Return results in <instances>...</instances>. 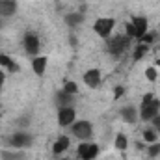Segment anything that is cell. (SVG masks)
Wrapping results in <instances>:
<instances>
[{"mask_svg": "<svg viewBox=\"0 0 160 160\" xmlns=\"http://www.w3.org/2000/svg\"><path fill=\"white\" fill-rule=\"evenodd\" d=\"M160 114V101L155 99L153 93H147L142 101V119L153 121Z\"/></svg>", "mask_w": 160, "mask_h": 160, "instance_id": "cell-1", "label": "cell"}, {"mask_svg": "<svg viewBox=\"0 0 160 160\" xmlns=\"http://www.w3.org/2000/svg\"><path fill=\"white\" fill-rule=\"evenodd\" d=\"M128 39H130V38H127V36H116V38H112L110 43H108V50H110L112 54L119 56L121 52L128 47Z\"/></svg>", "mask_w": 160, "mask_h": 160, "instance_id": "cell-2", "label": "cell"}, {"mask_svg": "<svg viewBox=\"0 0 160 160\" xmlns=\"http://www.w3.org/2000/svg\"><path fill=\"white\" fill-rule=\"evenodd\" d=\"M114 19H108V17H102V19H99L97 22H95V32L101 36V38H108L110 36V32H112V28H114Z\"/></svg>", "mask_w": 160, "mask_h": 160, "instance_id": "cell-3", "label": "cell"}, {"mask_svg": "<svg viewBox=\"0 0 160 160\" xmlns=\"http://www.w3.org/2000/svg\"><path fill=\"white\" fill-rule=\"evenodd\" d=\"M99 155V147L95 143H80L78 145V157L82 160H93Z\"/></svg>", "mask_w": 160, "mask_h": 160, "instance_id": "cell-4", "label": "cell"}, {"mask_svg": "<svg viewBox=\"0 0 160 160\" xmlns=\"http://www.w3.org/2000/svg\"><path fill=\"white\" fill-rule=\"evenodd\" d=\"M73 134L80 140L89 138L91 136V123L89 121H78L77 125H73Z\"/></svg>", "mask_w": 160, "mask_h": 160, "instance_id": "cell-5", "label": "cell"}, {"mask_svg": "<svg viewBox=\"0 0 160 160\" xmlns=\"http://www.w3.org/2000/svg\"><path fill=\"white\" fill-rule=\"evenodd\" d=\"M24 48L28 54H38L39 52V39L36 34H26L24 36Z\"/></svg>", "mask_w": 160, "mask_h": 160, "instance_id": "cell-6", "label": "cell"}, {"mask_svg": "<svg viewBox=\"0 0 160 160\" xmlns=\"http://www.w3.org/2000/svg\"><path fill=\"white\" fill-rule=\"evenodd\" d=\"M73 121H75V110H73L71 106H67V108H60V114H58V123H60L62 127L71 125Z\"/></svg>", "mask_w": 160, "mask_h": 160, "instance_id": "cell-7", "label": "cell"}, {"mask_svg": "<svg viewBox=\"0 0 160 160\" xmlns=\"http://www.w3.org/2000/svg\"><path fill=\"white\" fill-rule=\"evenodd\" d=\"M9 143H11L13 147H28V145H32V138H30L28 134L19 132V134H13V136H11Z\"/></svg>", "mask_w": 160, "mask_h": 160, "instance_id": "cell-8", "label": "cell"}, {"mask_svg": "<svg viewBox=\"0 0 160 160\" xmlns=\"http://www.w3.org/2000/svg\"><path fill=\"white\" fill-rule=\"evenodd\" d=\"M17 11L15 0H0V17H11Z\"/></svg>", "mask_w": 160, "mask_h": 160, "instance_id": "cell-9", "label": "cell"}, {"mask_svg": "<svg viewBox=\"0 0 160 160\" xmlns=\"http://www.w3.org/2000/svg\"><path fill=\"white\" fill-rule=\"evenodd\" d=\"M132 26H134V32H136V38H138V39L147 34V19L136 17V19L132 21Z\"/></svg>", "mask_w": 160, "mask_h": 160, "instance_id": "cell-10", "label": "cell"}, {"mask_svg": "<svg viewBox=\"0 0 160 160\" xmlns=\"http://www.w3.org/2000/svg\"><path fill=\"white\" fill-rule=\"evenodd\" d=\"M84 82H86V86H89V88H97V86L101 84V73H99L97 69L88 71V73L84 75Z\"/></svg>", "mask_w": 160, "mask_h": 160, "instance_id": "cell-11", "label": "cell"}, {"mask_svg": "<svg viewBox=\"0 0 160 160\" xmlns=\"http://www.w3.org/2000/svg\"><path fill=\"white\" fill-rule=\"evenodd\" d=\"M67 147H69V138H67V136H62V138H58L56 143L52 145V151H54V155H62Z\"/></svg>", "mask_w": 160, "mask_h": 160, "instance_id": "cell-12", "label": "cell"}, {"mask_svg": "<svg viewBox=\"0 0 160 160\" xmlns=\"http://www.w3.org/2000/svg\"><path fill=\"white\" fill-rule=\"evenodd\" d=\"M32 69H34V73L36 75H43L45 73V69H47V58L45 56H41V58H36L34 62H32Z\"/></svg>", "mask_w": 160, "mask_h": 160, "instance_id": "cell-13", "label": "cell"}, {"mask_svg": "<svg viewBox=\"0 0 160 160\" xmlns=\"http://www.w3.org/2000/svg\"><path fill=\"white\" fill-rule=\"evenodd\" d=\"M0 65H2V67H6V69H8V71H11V73H17V71H19L17 63H15L9 56H6V54H0Z\"/></svg>", "mask_w": 160, "mask_h": 160, "instance_id": "cell-14", "label": "cell"}, {"mask_svg": "<svg viewBox=\"0 0 160 160\" xmlns=\"http://www.w3.org/2000/svg\"><path fill=\"white\" fill-rule=\"evenodd\" d=\"M58 104H60V108H67V106H71V101H73V97L69 95V93H65V91H62V93H58Z\"/></svg>", "mask_w": 160, "mask_h": 160, "instance_id": "cell-15", "label": "cell"}, {"mask_svg": "<svg viewBox=\"0 0 160 160\" xmlns=\"http://www.w3.org/2000/svg\"><path fill=\"white\" fill-rule=\"evenodd\" d=\"M147 50H149V47H147L145 43H142V45H140V47H138V48L134 50V56H132V60H134V62L142 60V58H143V56L147 54Z\"/></svg>", "mask_w": 160, "mask_h": 160, "instance_id": "cell-16", "label": "cell"}, {"mask_svg": "<svg viewBox=\"0 0 160 160\" xmlns=\"http://www.w3.org/2000/svg\"><path fill=\"white\" fill-rule=\"evenodd\" d=\"M65 22L69 26H77L82 22V15L80 13H69V15H65Z\"/></svg>", "mask_w": 160, "mask_h": 160, "instance_id": "cell-17", "label": "cell"}, {"mask_svg": "<svg viewBox=\"0 0 160 160\" xmlns=\"http://www.w3.org/2000/svg\"><path fill=\"white\" fill-rule=\"evenodd\" d=\"M123 119L127 121V123H134V121H136V110H134L132 106L125 108V110H123Z\"/></svg>", "mask_w": 160, "mask_h": 160, "instance_id": "cell-18", "label": "cell"}, {"mask_svg": "<svg viewBox=\"0 0 160 160\" xmlns=\"http://www.w3.org/2000/svg\"><path fill=\"white\" fill-rule=\"evenodd\" d=\"M116 147L123 151V149H127V136L125 134H118V138H116Z\"/></svg>", "mask_w": 160, "mask_h": 160, "instance_id": "cell-19", "label": "cell"}, {"mask_svg": "<svg viewBox=\"0 0 160 160\" xmlns=\"http://www.w3.org/2000/svg\"><path fill=\"white\" fill-rule=\"evenodd\" d=\"M63 91L69 93V95H75V93H77V84H75V82H65Z\"/></svg>", "mask_w": 160, "mask_h": 160, "instance_id": "cell-20", "label": "cell"}, {"mask_svg": "<svg viewBox=\"0 0 160 160\" xmlns=\"http://www.w3.org/2000/svg\"><path fill=\"white\" fill-rule=\"evenodd\" d=\"M143 138H145L149 143H153V142L157 140V134H155V130H145V132H143Z\"/></svg>", "mask_w": 160, "mask_h": 160, "instance_id": "cell-21", "label": "cell"}, {"mask_svg": "<svg viewBox=\"0 0 160 160\" xmlns=\"http://www.w3.org/2000/svg\"><path fill=\"white\" fill-rule=\"evenodd\" d=\"M145 77L151 80V82H155V80H157V71H155V67H149V69L145 71Z\"/></svg>", "mask_w": 160, "mask_h": 160, "instance_id": "cell-22", "label": "cell"}, {"mask_svg": "<svg viewBox=\"0 0 160 160\" xmlns=\"http://www.w3.org/2000/svg\"><path fill=\"white\" fill-rule=\"evenodd\" d=\"M4 160H22V155H15V153H4Z\"/></svg>", "mask_w": 160, "mask_h": 160, "instance_id": "cell-23", "label": "cell"}, {"mask_svg": "<svg viewBox=\"0 0 160 160\" xmlns=\"http://www.w3.org/2000/svg\"><path fill=\"white\" fill-rule=\"evenodd\" d=\"M149 155H151V157H157V155H160V143L151 145V149H149Z\"/></svg>", "mask_w": 160, "mask_h": 160, "instance_id": "cell-24", "label": "cell"}, {"mask_svg": "<svg viewBox=\"0 0 160 160\" xmlns=\"http://www.w3.org/2000/svg\"><path fill=\"white\" fill-rule=\"evenodd\" d=\"M127 38H136V32H134L132 22H130V24H127Z\"/></svg>", "mask_w": 160, "mask_h": 160, "instance_id": "cell-25", "label": "cell"}, {"mask_svg": "<svg viewBox=\"0 0 160 160\" xmlns=\"http://www.w3.org/2000/svg\"><path fill=\"white\" fill-rule=\"evenodd\" d=\"M153 123H155V128H157V130L160 132V114L157 116V118H155V119H153Z\"/></svg>", "mask_w": 160, "mask_h": 160, "instance_id": "cell-26", "label": "cell"}, {"mask_svg": "<svg viewBox=\"0 0 160 160\" xmlns=\"http://www.w3.org/2000/svg\"><path fill=\"white\" fill-rule=\"evenodd\" d=\"M123 91H125L123 88H116V99H119L121 95H123Z\"/></svg>", "mask_w": 160, "mask_h": 160, "instance_id": "cell-27", "label": "cell"}, {"mask_svg": "<svg viewBox=\"0 0 160 160\" xmlns=\"http://www.w3.org/2000/svg\"><path fill=\"white\" fill-rule=\"evenodd\" d=\"M2 86H4V73H0V91H2Z\"/></svg>", "mask_w": 160, "mask_h": 160, "instance_id": "cell-28", "label": "cell"}, {"mask_svg": "<svg viewBox=\"0 0 160 160\" xmlns=\"http://www.w3.org/2000/svg\"><path fill=\"white\" fill-rule=\"evenodd\" d=\"M0 73H2V71H0Z\"/></svg>", "mask_w": 160, "mask_h": 160, "instance_id": "cell-29", "label": "cell"}]
</instances>
